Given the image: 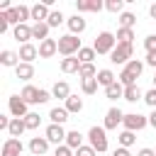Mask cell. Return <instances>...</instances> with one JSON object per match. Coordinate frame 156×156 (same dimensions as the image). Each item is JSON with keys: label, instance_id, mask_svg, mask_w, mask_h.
I'll use <instances>...</instances> for the list:
<instances>
[{"label": "cell", "instance_id": "36", "mask_svg": "<svg viewBox=\"0 0 156 156\" xmlns=\"http://www.w3.org/2000/svg\"><path fill=\"white\" fill-rule=\"evenodd\" d=\"M63 20H66V17H63V12H61V10H51V15H49L46 24H49V27H58Z\"/></svg>", "mask_w": 156, "mask_h": 156}, {"label": "cell", "instance_id": "2", "mask_svg": "<svg viewBox=\"0 0 156 156\" xmlns=\"http://www.w3.org/2000/svg\"><path fill=\"white\" fill-rule=\"evenodd\" d=\"M80 49H83V46H80V39H78L76 34H63V37H58V54H61L63 58L78 56Z\"/></svg>", "mask_w": 156, "mask_h": 156}, {"label": "cell", "instance_id": "8", "mask_svg": "<svg viewBox=\"0 0 156 156\" xmlns=\"http://www.w3.org/2000/svg\"><path fill=\"white\" fill-rule=\"evenodd\" d=\"M66 129H63V124H49L46 127V139H49V144H56V146H61V144H66Z\"/></svg>", "mask_w": 156, "mask_h": 156}, {"label": "cell", "instance_id": "6", "mask_svg": "<svg viewBox=\"0 0 156 156\" xmlns=\"http://www.w3.org/2000/svg\"><path fill=\"white\" fill-rule=\"evenodd\" d=\"M124 129L127 132H141L146 124H149V117H144V115H139V112H129V115H124Z\"/></svg>", "mask_w": 156, "mask_h": 156}, {"label": "cell", "instance_id": "27", "mask_svg": "<svg viewBox=\"0 0 156 156\" xmlns=\"http://www.w3.org/2000/svg\"><path fill=\"white\" fill-rule=\"evenodd\" d=\"M49 119H51V124H63V122L68 119V110H66V107H51Z\"/></svg>", "mask_w": 156, "mask_h": 156}, {"label": "cell", "instance_id": "13", "mask_svg": "<svg viewBox=\"0 0 156 156\" xmlns=\"http://www.w3.org/2000/svg\"><path fill=\"white\" fill-rule=\"evenodd\" d=\"M29 151H32L34 156H44V154L49 151V139H46V136H32Z\"/></svg>", "mask_w": 156, "mask_h": 156}, {"label": "cell", "instance_id": "43", "mask_svg": "<svg viewBox=\"0 0 156 156\" xmlns=\"http://www.w3.org/2000/svg\"><path fill=\"white\" fill-rule=\"evenodd\" d=\"M80 12H90V0H78L76 2V15Z\"/></svg>", "mask_w": 156, "mask_h": 156}, {"label": "cell", "instance_id": "9", "mask_svg": "<svg viewBox=\"0 0 156 156\" xmlns=\"http://www.w3.org/2000/svg\"><path fill=\"white\" fill-rule=\"evenodd\" d=\"M124 122V112L119 110V107H110L107 110V115H105V129H117V124H122Z\"/></svg>", "mask_w": 156, "mask_h": 156}, {"label": "cell", "instance_id": "48", "mask_svg": "<svg viewBox=\"0 0 156 156\" xmlns=\"http://www.w3.org/2000/svg\"><path fill=\"white\" fill-rule=\"evenodd\" d=\"M112 156H132V154H129V149H124V146H117V149L112 151Z\"/></svg>", "mask_w": 156, "mask_h": 156}, {"label": "cell", "instance_id": "22", "mask_svg": "<svg viewBox=\"0 0 156 156\" xmlns=\"http://www.w3.org/2000/svg\"><path fill=\"white\" fill-rule=\"evenodd\" d=\"M95 78H98V83H100L102 88H110V85H112V83L117 80V76H115V73H112L110 68H100Z\"/></svg>", "mask_w": 156, "mask_h": 156}, {"label": "cell", "instance_id": "16", "mask_svg": "<svg viewBox=\"0 0 156 156\" xmlns=\"http://www.w3.org/2000/svg\"><path fill=\"white\" fill-rule=\"evenodd\" d=\"M12 34H15V39H17L20 44H29V39H34V37H32V24H17V27L12 29Z\"/></svg>", "mask_w": 156, "mask_h": 156}, {"label": "cell", "instance_id": "26", "mask_svg": "<svg viewBox=\"0 0 156 156\" xmlns=\"http://www.w3.org/2000/svg\"><path fill=\"white\" fill-rule=\"evenodd\" d=\"M105 98L107 100H117V98H124V85L119 80H115L110 88H105Z\"/></svg>", "mask_w": 156, "mask_h": 156}, {"label": "cell", "instance_id": "29", "mask_svg": "<svg viewBox=\"0 0 156 156\" xmlns=\"http://www.w3.org/2000/svg\"><path fill=\"white\" fill-rule=\"evenodd\" d=\"M66 110H68V115H78V112L83 110V100H80L78 95H71V98L66 100Z\"/></svg>", "mask_w": 156, "mask_h": 156}, {"label": "cell", "instance_id": "34", "mask_svg": "<svg viewBox=\"0 0 156 156\" xmlns=\"http://www.w3.org/2000/svg\"><path fill=\"white\" fill-rule=\"evenodd\" d=\"M134 24H136V17H134L132 12H122V15H119V27H124V29H134Z\"/></svg>", "mask_w": 156, "mask_h": 156}, {"label": "cell", "instance_id": "1", "mask_svg": "<svg viewBox=\"0 0 156 156\" xmlns=\"http://www.w3.org/2000/svg\"><path fill=\"white\" fill-rule=\"evenodd\" d=\"M141 71H144V63L139 61V58H132L122 71H119V76H117V80L124 85V88H129V85H136V78L141 76Z\"/></svg>", "mask_w": 156, "mask_h": 156}, {"label": "cell", "instance_id": "15", "mask_svg": "<svg viewBox=\"0 0 156 156\" xmlns=\"http://www.w3.org/2000/svg\"><path fill=\"white\" fill-rule=\"evenodd\" d=\"M66 24H68V34H76V37H78V34H83V32H85V27H88V24H85V20H83L80 15L68 17V20H66Z\"/></svg>", "mask_w": 156, "mask_h": 156}, {"label": "cell", "instance_id": "46", "mask_svg": "<svg viewBox=\"0 0 156 156\" xmlns=\"http://www.w3.org/2000/svg\"><path fill=\"white\" fill-rule=\"evenodd\" d=\"M105 7V2H100V0H90V12H100Z\"/></svg>", "mask_w": 156, "mask_h": 156}, {"label": "cell", "instance_id": "37", "mask_svg": "<svg viewBox=\"0 0 156 156\" xmlns=\"http://www.w3.org/2000/svg\"><path fill=\"white\" fill-rule=\"evenodd\" d=\"M122 7H124V0H107L105 2V10H110L115 15H122Z\"/></svg>", "mask_w": 156, "mask_h": 156}, {"label": "cell", "instance_id": "51", "mask_svg": "<svg viewBox=\"0 0 156 156\" xmlns=\"http://www.w3.org/2000/svg\"><path fill=\"white\" fill-rule=\"evenodd\" d=\"M146 63L156 68V54H146Z\"/></svg>", "mask_w": 156, "mask_h": 156}, {"label": "cell", "instance_id": "23", "mask_svg": "<svg viewBox=\"0 0 156 156\" xmlns=\"http://www.w3.org/2000/svg\"><path fill=\"white\" fill-rule=\"evenodd\" d=\"M20 98H22L27 105H37V98H39V88H34V85H24V88H22V93H20Z\"/></svg>", "mask_w": 156, "mask_h": 156}, {"label": "cell", "instance_id": "39", "mask_svg": "<svg viewBox=\"0 0 156 156\" xmlns=\"http://www.w3.org/2000/svg\"><path fill=\"white\" fill-rule=\"evenodd\" d=\"M17 15H20V22L27 24V20H32V7H27V5H17Z\"/></svg>", "mask_w": 156, "mask_h": 156}, {"label": "cell", "instance_id": "24", "mask_svg": "<svg viewBox=\"0 0 156 156\" xmlns=\"http://www.w3.org/2000/svg\"><path fill=\"white\" fill-rule=\"evenodd\" d=\"M66 146H71L73 151H78V149L83 146V134H80L78 129H71V132L66 134Z\"/></svg>", "mask_w": 156, "mask_h": 156}, {"label": "cell", "instance_id": "19", "mask_svg": "<svg viewBox=\"0 0 156 156\" xmlns=\"http://www.w3.org/2000/svg\"><path fill=\"white\" fill-rule=\"evenodd\" d=\"M27 132V124H24V119H20V117H12V122H10V127H7V134L10 136H22Z\"/></svg>", "mask_w": 156, "mask_h": 156}, {"label": "cell", "instance_id": "32", "mask_svg": "<svg viewBox=\"0 0 156 156\" xmlns=\"http://www.w3.org/2000/svg\"><path fill=\"white\" fill-rule=\"evenodd\" d=\"M78 76H80L83 80H88V78H95V76H98V68H95L93 63H80V71H78Z\"/></svg>", "mask_w": 156, "mask_h": 156}, {"label": "cell", "instance_id": "40", "mask_svg": "<svg viewBox=\"0 0 156 156\" xmlns=\"http://www.w3.org/2000/svg\"><path fill=\"white\" fill-rule=\"evenodd\" d=\"M144 49H146V54H156V34H149L144 39Z\"/></svg>", "mask_w": 156, "mask_h": 156}, {"label": "cell", "instance_id": "21", "mask_svg": "<svg viewBox=\"0 0 156 156\" xmlns=\"http://www.w3.org/2000/svg\"><path fill=\"white\" fill-rule=\"evenodd\" d=\"M61 71H63V73H78V71H80V61H78V56L61 58Z\"/></svg>", "mask_w": 156, "mask_h": 156}, {"label": "cell", "instance_id": "7", "mask_svg": "<svg viewBox=\"0 0 156 156\" xmlns=\"http://www.w3.org/2000/svg\"><path fill=\"white\" fill-rule=\"evenodd\" d=\"M7 107H10V112H12V117H20V119H24L27 115H29V105L20 98V95H10V100H7Z\"/></svg>", "mask_w": 156, "mask_h": 156}, {"label": "cell", "instance_id": "31", "mask_svg": "<svg viewBox=\"0 0 156 156\" xmlns=\"http://www.w3.org/2000/svg\"><path fill=\"white\" fill-rule=\"evenodd\" d=\"M95 56H98V54H95L93 46H83V49L78 51V61H80V63H93Z\"/></svg>", "mask_w": 156, "mask_h": 156}, {"label": "cell", "instance_id": "50", "mask_svg": "<svg viewBox=\"0 0 156 156\" xmlns=\"http://www.w3.org/2000/svg\"><path fill=\"white\" fill-rule=\"evenodd\" d=\"M136 156H156V151H154V149H139Z\"/></svg>", "mask_w": 156, "mask_h": 156}, {"label": "cell", "instance_id": "38", "mask_svg": "<svg viewBox=\"0 0 156 156\" xmlns=\"http://www.w3.org/2000/svg\"><path fill=\"white\" fill-rule=\"evenodd\" d=\"M24 124H27V129H37V127L41 124V117H39L37 112H29V115L24 117Z\"/></svg>", "mask_w": 156, "mask_h": 156}, {"label": "cell", "instance_id": "14", "mask_svg": "<svg viewBox=\"0 0 156 156\" xmlns=\"http://www.w3.org/2000/svg\"><path fill=\"white\" fill-rule=\"evenodd\" d=\"M49 15H51V10H49L46 2H34V5H32V20H34V22H46Z\"/></svg>", "mask_w": 156, "mask_h": 156}, {"label": "cell", "instance_id": "52", "mask_svg": "<svg viewBox=\"0 0 156 156\" xmlns=\"http://www.w3.org/2000/svg\"><path fill=\"white\" fill-rule=\"evenodd\" d=\"M149 124H151V127H154V129H156V110H154V112H151V115H149Z\"/></svg>", "mask_w": 156, "mask_h": 156}, {"label": "cell", "instance_id": "5", "mask_svg": "<svg viewBox=\"0 0 156 156\" xmlns=\"http://www.w3.org/2000/svg\"><path fill=\"white\" fill-rule=\"evenodd\" d=\"M132 54H134V46H132V44H117V46L112 49V54H110V61L127 66V63L132 61Z\"/></svg>", "mask_w": 156, "mask_h": 156}, {"label": "cell", "instance_id": "4", "mask_svg": "<svg viewBox=\"0 0 156 156\" xmlns=\"http://www.w3.org/2000/svg\"><path fill=\"white\" fill-rule=\"evenodd\" d=\"M105 132H107L105 127H90V132H88V141L98 154L107 151V134Z\"/></svg>", "mask_w": 156, "mask_h": 156}, {"label": "cell", "instance_id": "53", "mask_svg": "<svg viewBox=\"0 0 156 156\" xmlns=\"http://www.w3.org/2000/svg\"><path fill=\"white\" fill-rule=\"evenodd\" d=\"M149 15H151V17H154V20H156V2H154V5H151V7H149Z\"/></svg>", "mask_w": 156, "mask_h": 156}, {"label": "cell", "instance_id": "10", "mask_svg": "<svg viewBox=\"0 0 156 156\" xmlns=\"http://www.w3.org/2000/svg\"><path fill=\"white\" fill-rule=\"evenodd\" d=\"M24 151V144L20 141V139H15V136H7L5 139V144H2V156H20Z\"/></svg>", "mask_w": 156, "mask_h": 156}, {"label": "cell", "instance_id": "49", "mask_svg": "<svg viewBox=\"0 0 156 156\" xmlns=\"http://www.w3.org/2000/svg\"><path fill=\"white\" fill-rule=\"evenodd\" d=\"M10 122H12L10 117H5V115H0V129H5V132H7V127H10Z\"/></svg>", "mask_w": 156, "mask_h": 156}, {"label": "cell", "instance_id": "3", "mask_svg": "<svg viewBox=\"0 0 156 156\" xmlns=\"http://www.w3.org/2000/svg\"><path fill=\"white\" fill-rule=\"evenodd\" d=\"M117 46V37L112 32H100L93 41V49L95 54H112V49Z\"/></svg>", "mask_w": 156, "mask_h": 156}, {"label": "cell", "instance_id": "28", "mask_svg": "<svg viewBox=\"0 0 156 156\" xmlns=\"http://www.w3.org/2000/svg\"><path fill=\"white\" fill-rule=\"evenodd\" d=\"M124 100H127V102L144 100V93L139 90V85H129V88H124Z\"/></svg>", "mask_w": 156, "mask_h": 156}, {"label": "cell", "instance_id": "12", "mask_svg": "<svg viewBox=\"0 0 156 156\" xmlns=\"http://www.w3.org/2000/svg\"><path fill=\"white\" fill-rule=\"evenodd\" d=\"M37 56H39V46H34L32 41L20 46V61H22V63H32Z\"/></svg>", "mask_w": 156, "mask_h": 156}, {"label": "cell", "instance_id": "45", "mask_svg": "<svg viewBox=\"0 0 156 156\" xmlns=\"http://www.w3.org/2000/svg\"><path fill=\"white\" fill-rule=\"evenodd\" d=\"M49 98H51V93H49V90H41V88H39V98H37V105H41V102H46Z\"/></svg>", "mask_w": 156, "mask_h": 156}, {"label": "cell", "instance_id": "11", "mask_svg": "<svg viewBox=\"0 0 156 156\" xmlns=\"http://www.w3.org/2000/svg\"><path fill=\"white\" fill-rule=\"evenodd\" d=\"M54 54H58V41L56 39H44L39 44V58H51Z\"/></svg>", "mask_w": 156, "mask_h": 156}, {"label": "cell", "instance_id": "54", "mask_svg": "<svg viewBox=\"0 0 156 156\" xmlns=\"http://www.w3.org/2000/svg\"><path fill=\"white\" fill-rule=\"evenodd\" d=\"M154 88H156V73H154Z\"/></svg>", "mask_w": 156, "mask_h": 156}, {"label": "cell", "instance_id": "44", "mask_svg": "<svg viewBox=\"0 0 156 156\" xmlns=\"http://www.w3.org/2000/svg\"><path fill=\"white\" fill-rule=\"evenodd\" d=\"M54 156H76V154H73V149H71V146L61 144V146H56V154H54Z\"/></svg>", "mask_w": 156, "mask_h": 156}, {"label": "cell", "instance_id": "47", "mask_svg": "<svg viewBox=\"0 0 156 156\" xmlns=\"http://www.w3.org/2000/svg\"><path fill=\"white\" fill-rule=\"evenodd\" d=\"M7 27H10V22H7V17L0 12V34H2V32H7Z\"/></svg>", "mask_w": 156, "mask_h": 156}, {"label": "cell", "instance_id": "41", "mask_svg": "<svg viewBox=\"0 0 156 156\" xmlns=\"http://www.w3.org/2000/svg\"><path fill=\"white\" fill-rule=\"evenodd\" d=\"M144 102H146L149 107H154V110H156V88H151V90H146V93H144Z\"/></svg>", "mask_w": 156, "mask_h": 156}, {"label": "cell", "instance_id": "17", "mask_svg": "<svg viewBox=\"0 0 156 156\" xmlns=\"http://www.w3.org/2000/svg\"><path fill=\"white\" fill-rule=\"evenodd\" d=\"M51 95L58 98V100H68V98H71V85H68L66 80H56L54 88H51Z\"/></svg>", "mask_w": 156, "mask_h": 156}, {"label": "cell", "instance_id": "30", "mask_svg": "<svg viewBox=\"0 0 156 156\" xmlns=\"http://www.w3.org/2000/svg\"><path fill=\"white\" fill-rule=\"evenodd\" d=\"M115 37H117V44H132V41H134V29H124V27H119Z\"/></svg>", "mask_w": 156, "mask_h": 156}, {"label": "cell", "instance_id": "55", "mask_svg": "<svg viewBox=\"0 0 156 156\" xmlns=\"http://www.w3.org/2000/svg\"><path fill=\"white\" fill-rule=\"evenodd\" d=\"M154 151H156V149H154Z\"/></svg>", "mask_w": 156, "mask_h": 156}, {"label": "cell", "instance_id": "42", "mask_svg": "<svg viewBox=\"0 0 156 156\" xmlns=\"http://www.w3.org/2000/svg\"><path fill=\"white\" fill-rule=\"evenodd\" d=\"M76 156H98V151H95V149H93L90 144H88V146L83 144V146H80V149L76 151Z\"/></svg>", "mask_w": 156, "mask_h": 156}, {"label": "cell", "instance_id": "25", "mask_svg": "<svg viewBox=\"0 0 156 156\" xmlns=\"http://www.w3.org/2000/svg\"><path fill=\"white\" fill-rule=\"evenodd\" d=\"M15 76H17L20 80H32V78H34V66H32V63H20V66L15 68Z\"/></svg>", "mask_w": 156, "mask_h": 156}, {"label": "cell", "instance_id": "18", "mask_svg": "<svg viewBox=\"0 0 156 156\" xmlns=\"http://www.w3.org/2000/svg\"><path fill=\"white\" fill-rule=\"evenodd\" d=\"M49 29H51V27H49L46 22H34V24H32V37L39 39V44H41L44 39H49Z\"/></svg>", "mask_w": 156, "mask_h": 156}, {"label": "cell", "instance_id": "35", "mask_svg": "<svg viewBox=\"0 0 156 156\" xmlns=\"http://www.w3.org/2000/svg\"><path fill=\"white\" fill-rule=\"evenodd\" d=\"M117 139H119V146L129 149V146L134 144V139H136V136H134V132H127V129H124V132H119V136H117Z\"/></svg>", "mask_w": 156, "mask_h": 156}, {"label": "cell", "instance_id": "33", "mask_svg": "<svg viewBox=\"0 0 156 156\" xmlns=\"http://www.w3.org/2000/svg\"><path fill=\"white\" fill-rule=\"evenodd\" d=\"M98 85H100L98 78H88V80L80 83V90H83L85 95H95V93H98Z\"/></svg>", "mask_w": 156, "mask_h": 156}, {"label": "cell", "instance_id": "20", "mask_svg": "<svg viewBox=\"0 0 156 156\" xmlns=\"http://www.w3.org/2000/svg\"><path fill=\"white\" fill-rule=\"evenodd\" d=\"M0 63H2V66H15V68H17L22 61H20V54L5 49V51H0Z\"/></svg>", "mask_w": 156, "mask_h": 156}]
</instances>
